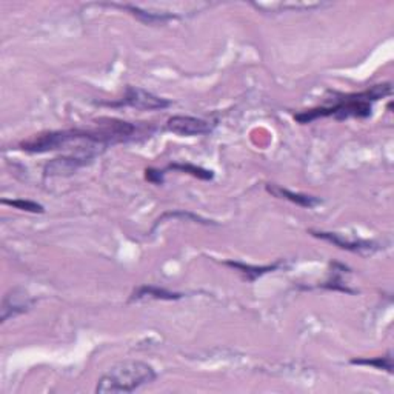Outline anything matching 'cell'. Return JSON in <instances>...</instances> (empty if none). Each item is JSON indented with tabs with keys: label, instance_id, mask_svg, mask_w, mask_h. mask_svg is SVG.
Segmentation results:
<instances>
[{
	"label": "cell",
	"instance_id": "cell-2",
	"mask_svg": "<svg viewBox=\"0 0 394 394\" xmlns=\"http://www.w3.org/2000/svg\"><path fill=\"white\" fill-rule=\"evenodd\" d=\"M156 379V371L151 365L139 361H126L110 368L107 375L101 377L96 393L98 394H116V393H132L140 386L151 384Z\"/></svg>",
	"mask_w": 394,
	"mask_h": 394
},
{
	"label": "cell",
	"instance_id": "cell-10",
	"mask_svg": "<svg viewBox=\"0 0 394 394\" xmlns=\"http://www.w3.org/2000/svg\"><path fill=\"white\" fill-rule=\"evenodd\" d=\"M227 265L233 266V268L246 274V279H250V280H255L256 277L262 276V274L268 273V271L276 270L279 266V264L270 265V266H251V265H245V264H239V262H227Z\"/></svg>",
	"mask_w": 394,
	"mask_h": 394
},
{
	"label": "cell",
	"instance_id": "cell-11",
	"mask_svg": "<svg viewBox=\"0 0 394 394\" xmlns=\"http://www.w3.org/2000/svg\"><path fill=\"white\" fill-rule=\"evenodd\" d=\"M351 363H356V365H370V367H376L379 370H386L388 372L393 371V361L390 354L388 356H384V357H376V359H354V361H351Z\"/></svg>",
	"mask_w": 394,
	"mask_h": 394
},
{
	"label": "cell",
	"instance_id": "cell-3",
	"mask_svg": "<svg viewBox=\"0 0 394 394\" xmlns=\"http://www.w3.org/2000/svg\"><path fill=\"white\" fill-rule=\"evenodd\" d=\"M209 122L202 121V119L197 117H189V116H174L171 119H168L166 122V130L174 132L178 136H200L207 135L211 131Z\"/></svg>",
	"mask_w": 394,
	"mask_h": 394
},
{
	"label": "cell",
	"instance_id": "cell-7",
	"mask_svg": "<svg viewBox=\"0 0 394 394\" xmlns=\"http://www.w3.org/2000/svg\"><path fill=\"white\" fill-rule=\"evenodd\" d=\"M33 302L28 298V294L20 290H12L10 294L5 296L2 305V322L14 318L20 313H25L31 307Z\"/></svg>",
	"mask_w": 394,
	"mask_h": 394
},
{
	"label": "cell",
	"instance_id": "cell-8",
	"mask_svg": "<svg viewBox=\"0 0 394 394\" xmlns=\"http://www.w3.org/2000/svg\"><path fill=\"white\" fill-rule=\"evenodd\" d=\"M266 191L271 193L274 197H279V199H285V200H290L296 205L299 207H304V208H313L316 205H319L320 200L318 197H313V196H307V194H299V193H293L290 189L282 188V187H277V185H266Z\"/></svg>",
	"mask_w": 394,
	"mask_h": 394
},
{
	"label": "cell",
	"instance_id": "cell-5",
	"mask_svg": "<svg viewBox=\"0 0 394 394\" xmlns=\"http://www.w3.org/2000/svg\"><path fill=\"white\" fill-rule=\"evenodd\" d=\"M94 153L91 151H80L76 156H68V157H60L54 159L49 162L45 166V174L46 175H68L73 174L76 170H79L80 166L87 165V162L93 157Z\"/></svg>",
	"mask_w": 394,
	"mask_h": 394
},
{
	"label": "cell",
	"instance_id": "cell-14",
	"mask_svg": "<svg viewBox=\"0 0 394 394\" xmlns=\"http://www.w3.org/2000/svg\"><path fill=\"white\" fill-rule=\"evenodd\" d=\"M146 179L150 182H154V184H162V182H164L160 171L156 170H146Z\"/></svg>",
	"mask_w": 394,
	"mask_h": 394
},
{
	"label": "cell",
	"instance_id": "cell-1",
	"mask_svg": "<svg viewBox=\"0 0 394 394\" xmlns=\"http://www.w3.org/2000/svg\"><path fill=\"white\" fill-rule=\"evenodd\" d=\"M391 94V85L390 83H382V85H376L363 93H359L354 96H348L343 98L334 107L329 108H316L304 111L296 116V121L300 123H309L316 121V119L334 116L336 119H347V117H368L371 114V102L379 101L385 96Z\"/></svg>",
	"mask_w": 394,
	"mask_h": 394
},
{
	"label": "cell",
	"instance_id": "cell-12",
	"mask_svg": "<svg viewBox=\"0 0 394 394\" xmlns=\"http://www.w3.org/2000/svg\"><path fill=\"white\" fill-rule=\"evenodd\" d=\"M170 168H171V170L185 171L188 174L194 175V178H199V179H203V180H208V179L213 178V174H211V171L203 170V168H199V166L189 165V164H174V165H170Z\"/></svg>",
	"mask_w": 394,
	"mask_h": 394
},
{
	"label": "cell",
	"instance_id": "cell-6",
	"mask_svg": "<svg viewBox=\"0 0 394 394\" xmlns=\"http://www.w3.org/2000/svg\"><path fill=\"white\" fill-rule=\"evenodd\" d=\"M311 233L322 239V241H327L329 243H333L336 246H339L342 250H348V251H354V252H371L377 250V245L375 242H370V241H362V239H347L343 237L342 234H337V233H325V231H311Z\"/></svg>",
	"mask_w": 394,
	"mask_h": 394
},
{
	"label": "cell",
	"instance_id": "cell-4",
	"mask_svg": "<svg viewBox=\"0 0 394 394\" xmlns=\"http://www.w3.org/2000/svg\"><path fill=\"white\" fill-rule=\"evenodd\" d=\"M123 105H128V107L137 108V110H148V111H154V110H162L166 108L170 102L165 101V98L154 96L148 91L139 89V88H132L130 87L126 89V94L122 101Z\"/></svg>",
	"mask_w": 394,
	"mask_h": 394
},
{
	"label": "cell",
	"instance_id": "cell-9",
	"mask_svg": "<svg viewBox=\"0 0 394 394\" xmlns=\"http://www.w3.org/2000/svg\"><path fill=\"white\" fill-rule=\"evenodd\" d=\"M182 298V294H175L168 290H164V288H157V286H142L139 288L137 291H135V294L131 296V300H140V299H165V300H173V299H179Z\"/></svg>",
	"mask_w": 394,
	"mask_h": 394
},
{
	"label": "cell",
	"instance_id": "cell-13",
	"mask_svg": "<svg viewBox=\"0 0 394 394\" xmlns=\"http://www.w3.org/2000/svg\"><path fill=\"white\" fill-rule=\"evenodd\" d=\"M5 205H10L14 207L17 209H22V211H28V213H44V207L39 205L36 202H31V200H8V199H3L2 200Z\"/></svg>",
	"mask_w": 394,
	"mask_h": 394
}]
</instances>
